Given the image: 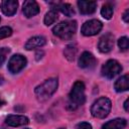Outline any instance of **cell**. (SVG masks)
I'll list each match as a JSON object with an SVG mask.
<instances>
[{"mask_svg": "<svg viewBox=\"0 0 129 129\" xmlns=\"http://www.w3.org/2000/svg\"><path fill=\"white\" fill-rule=\"evenodd\" d=\"M86 96H85V85L83 82L78 81L74 84L70 95H69V102H68V109L76 110L80 106L85 103Z\"/></svg>", "mask_w": 129, "mask_h": 129, "instance_id": "obj_1", "label": "cell"}, {"mask_svg": "<svg viewBox=\"0 0 129 129\" xmlns=\"http://www.w3.org/2000/svg\"><path fill=\"white\" fill-rule=\"evenodd\" d=\"M57 80L54 78H50L47 79L46 81H44L41 85L37 86L34 90L35 92V96L39 101H46L47 99H49L54 92L57 89Z\"/></svg>", "mask_w": 129, "mask_h": 129, "instance_id": "obj_2", "label": "cell"}, {"mask_svg": "<svg viewBox=\"0 0 129 129\" xmlns=\"http://www.w3.org/2000/svg\"><path fill=\"white\" fill-rule=\"evenodd\" d=\"M77 30V22L75 20H67L59 22L52 28L54 35L61 39H70Z\"/></svg>", "mask_w": 129, "mask_h": 129, "instance_id": "obj_3", "label": "cell"}, {"mask_svg": "<svg viewBox=\"0 0 129 129\" xmlns=\"http://www.w3.org/2000/svg\"><path fill=\"white\" fill-rule=\"evenodd\" d=\"M111 101L106 97H101L98 100H96L92 107H91V113L95 118L103 119L107 117L111 111Z\"/></svg>", "mask_w": 129, "mask_h": 129, "instance_id": "obj_4", "label": "cell"}, {"mask_svg": "<svg viewBox=\"0 0 129 129\" xmlns=\"http://www.w3.org/2000/svg\"><path fill=\"white\" fill-rule=\"evenodd\" d=\"M122 71V67L121 64L115 60V59H109L107 60L101 70L102 76L107 78V79H113L115 76H117L120 72Z\"/></svg>", "mask_w": 129, "mask_h": 129, "instance_id": "obj_5", "label": "cell"}, {"mask_svg": "<svg viewBox=\"0 0 129 129\" xmlns=\"http://www.w3.org/2000/svg\"><path fill=\"white\" fill-rule=\"evenodd\" d=\"M103 27V24L100 20L97 19H91L86 21L82 28H81V32L85 35V36H92V35H96L97 33H99L101 31Z\"/></svg>", "mask_w": 129, "mask_h": 129, "instance_id": "obj_6", "label": "cell"}, {"mask_svg": "<svg viewBox=\"0 0 129 129\" xmlns=\"http://www.w3.org/2000/svg\"><path fill=\"white\" fill-rule=\"evenodd\" d=\"M26 58L22 54H14L8 61V70L12 74L19 73L26 66Z\"/></svg>", "mask_w": 129, "mask_h": 129, "instance_id": "obj_7", "label": "cell"}, {"mask_svg": "<svg viewBox=\"0 0 129 129\" xmlns=\"http://www.w3.org/2000/svg\"><path fill=\"white\" fill-rule=\"evenodd\" d=\"M113 46H114V36L111 33H107L103 35L100 38L99 43H98V48L103 53H107L111 51Z\"/></svg>", "mask_w": 129, "mask_h": 129, "instance_id": "obj_8", "label": "cell"}, {"mask_svg": "<svg viewBox=\"0 0 129 129\" xmlns=\"http://www.w3.org/2000/svg\"><path fill=\"white\" fill-rule=\"evenodd\" d=\"M96 63L97 60L95 56L89 51H84L79 58V67L82 69H93Z\"/></svg>", "mask_w": 129, "mask_h": 129, "instance_id": "obj_9", "label": "cell"}, {"mask_svg": "<svg viewBox=\"0 0 129 129\" xmlns=\"http://www.w3.org/2000/svg\"><path fill=\"white\" fill-rule=\"evenodd\" d=\"M22 11H23L24 16H26L27 18H30L39 13V6H38L37 2H35L33 0H27L23 3Z\"/></svg>", "mask_w": 129, "mask_h": 129, "instance_id": "obj_10", "label": "cell"}, {"mask_svg": "<svg viewBox=\"0 0 129 129\" xmlns=\"http://www.w3.org/2000/svg\"><path fill=\"white\" fill-rule=\"evenodd\" d=\"M5 123L12 127H18V126L27 125L29 123V119L26 116H22V115H9L8 117H6Z\"/></svg>", "mask_w": 129, "mask_h": 129, "instance_id": "obj_11", "label": "cell"}, {"mask_svg": "<svg viewBox=\"0 0 129 129\" xmlns=\"http://www.w3.org/2000/svg\"><path fill=\"white\" fill-rule=\"evenodd\" d=\"M0 6L3 14H5L6 16H12L17 11L18 2L15 0H4L1 2Z\"/></svg>", "mask_w": 129, "mask_h": 129, "instance_id": "obj_12", "label": "cell"}, {"mask_svg": "<svg viewBox=\"0 0 129 129\" xmlns=\"http://www.w3.org/2000/svg\"><path fill=\"white\" fill-rule=\"evenodd\" d=\"M45 43H46L45 37L40 36V35H37V36L30 37V38L26 41V43H25V48H26L27 50H32V49H36V48H38V47L43 46Z\"/></svg>", "mask_w": 129, "mask_h": 129, "instance_id": "obj_13", "label": "cell"}, {"mask_svg": "<svg viewBox=\"0 0 129 129\" xmlns=\"http://www.w3.org/2000/svg\"><path fill=\"white\" fill-rule=\"evenodd\" d=\"M78 6H79V10L82 14H92L96 11L97 2L80 0V1H78Z\"/></svg>", "mask_w": 129, "mask_h": 129, "instance_id": "obj_14", "label": "cell"}, {"mask_svg": "<svg viewBox=\"0 0 129 129\" xmlns=\"http://www.w3.org/2000/svg\"><path fill=\"white\" fill-rule=\"evenodd\" d=\"M127 125V121L124 118H116L103 124L102 129H124Z\"/></svg>", "mask_w": 129, "mask_h": 129, "instance_id": "obj_15", "label": "cell"}, {"mask_svg": "<svg viewBox=\"0 0 129 129\" xmlns=\"http://www.w3.org/2000/svg\"><path fill=\"white\" fill-rule=\"evenodd\" d=\"M114 88L116 90V92H125L129 89V78L128 75H124L122 77H120L114 84Z\"/></svg>", "mask_w": 129, "mask_h": 129, "instance_id": "obj_16", "label": "cell"}, {"mask_svg": "<svg viewBox=\"0 0 129 129\" xmlns=\"http://www.w3.org/2000/svg\"><path fill=\"white\" fill-rule=\"evenodd\" d=\"M53 10H59L62 14H64L66 16H73L75 14V10L73 8V6L69 3H56L55 4V8H53Z\"/></svg>", "mask_w": 129, "mask_h": 129, "instance_id": "obj_17", "label": "cell"}, {"mask_svg": "<svg viewBox=\"0 0 129 129\" xmlns=\"http://www.w3.org/2000/svg\"><path fill=\"white\" fill-rule=\"evenodd\" d=\"M57 18H58V15H57V12L55 11V10H53V9H51L50 11H48L46 14H45V16H44V24L45 25H51V24H53L56 20H57Z\"/></svg>", "mask_w": 129, "mask_h": 129, "instance_id": "obj_18", "label": "cell"}, {"mask_svg": "<svg viewBox=\"0 0 129 129\" xmlns=\"http://www.w3.org/2000/svg\"><path fill=\"white\" fill-rule=\"evenodd\" d=\"M101 15L105 19H111L113 16V6L110 3H106L101 8Z\"/></svg>", "mask_w": 129, "mask_h": 129, "instance_id": "obj_19", "label": "cell"}, {"mask_svg": "<svg viewBox=\"0 0 129 129\" xmlns=\"http://www.w3.org/2000/svg\"><path fill=\"white\" fill-rule=\"evenodd\" d=\"M76 52H77V48L74 44H69L66 46L64 50H63V53H64V56L69 59V60H74L75 58V55H76Z\"/></svg>", "mask_w": 129, "mask_h": 129, "instance_id": "obj_20", "label": "cell"}, {"mask_svg": "<svg viewBox=\"0 0 129 129\" xmlns=\"http://www.w3.org/2000/svg\"><path fill=\"white\" fill-rule=\"evenodd\" d=\"M118 46L120 47L121 50H127L129 47V40L127 36H123L121 38H119L118 40Z\"/></svg>", "mask_w": 129, "mask_h": 129, "instance_id": "obj_21", "label": "cell"}, {"mask_svg": "<svg viewBox=\"0 0 129 129\" xmlns=\"http://www.w3.org/2000/svg\"><path fill=\"white\" fill-rule=\"evenodd\" d=\"M12 34V29L9 26H3L0 28V39L6 38Z\"/></svg>", "mask_w": 129, "mask_h": 129, "instance_id": "obj_22", "label": "cell"}, {"mask_svg": "<svg viewBox=\"0 0 129 129\" xmlns=\"http://www.w3.org/2000/svg\"><path fill=\"white\" fill-rule=\"evenodd\" d=\"M9 52H10V48H8V47H1L0 48V67L5 61L6 56Z\"/></svg>", "mask_w": 129, "mask_h": 129, "instance_id": "obj_23", "label": "cell"}, {"mask_svg": "<svg viewBox=\"0 0 129 129\" xmlns=\"http://www.w3.org/2000/svg\"><path fill=\"white\" fill-rule=\"evenodd\" d=\"M76 129H92V125L88 122H81L77 124Z\"/></svg>", "mask_w": 129, "mask_h": 129, "instance_id": "obj_24", "label": "cell"}, {"mask_svg": "<svg viewBox=\"0 0 129 129\" xmlns=\"http://www.w3.org/2000/svg\"><path fill=\"white\" fill-rule=\"evenodd\" d=\"M123 20H124L126 23L129 22V9H126L125 12L123 13Z\"/></svg>", "mask_w": 129, "mask_h": 129, "instance_id": "obj_25", "label": "cell"}, {"mask_svg": "<svg viewBox=\"0 0 129 129\" xmlns=\"http://www.w3.org/2000/svg\"><path fill=\"white\" fill-rule=\"evenodd\" d=\"M124 109L125 111H128V99H126L124 102Z\"/></svg>", "mask_w": 129, "mask_h": 129, "instance_id": "obj_26", "label": "cell"}, {"mask_svg": "<svg viewBox=\"0 0 129 129\" xmlns=\"http://www.w3.org/2000/svg\"><path fill=\"white\" fill-rule=\"evenodd\" d=\"M42 54H43V52H42V51H40V52L38 51V52L36 53V59H39V57L41 58V57H42V56H41Z\"/></svg>", "mask_w": 129, "mask_h": 129, "instance_id": "obj_27", "label": "cell"}, {"mask_svg": "<svg viewBox=\"0 0 129 129\" xmlns=\"http://www.w3.org/2000/svg\"><path fill=\"white\" fill-rule=\"evenodd\" d=\"M3 104H4V102H3V101L1 100V98H0V106H2Z\"/></svg>", "mask_w": 129, "mask_h": 129, "instance_id": "obj_28", "label": "cell"}, {"mask_svg": "<svg viewBox=\"0 0 129 129\" xmlns=\"http://www.w3.org/2000/svg\"><path fill=\"white\" fill-rule=\"evenodd\" d=\"M0 20H1V18H0Z\"/></svg>", "mask_w": 129, "mask_h": 129, "instance_id": "obj_29", "label": "cell"}]
</instances>
